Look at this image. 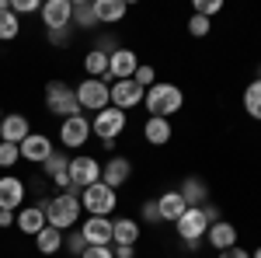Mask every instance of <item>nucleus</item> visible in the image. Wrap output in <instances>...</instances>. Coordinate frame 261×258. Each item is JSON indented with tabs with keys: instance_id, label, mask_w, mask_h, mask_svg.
Listing matches in <instances>:
<instances>
[{
	"instance_id": "46",
	"label": "nucleus",
	"mask_w": 261,
	"mask_h": 258,
	"mask_svg": "<svg viewBox=\"0 0 261 258\" xmlns=\"http://www.w3.org/2000/svg\"><path fill=\"white\" fill-rule=\"evenodd\" d=\"M251 258H261V248H258V251H251Z\"/></svg>"
},
{
	"instance_id": "39",
	"label": "nucleus",
	"mask_w": 261,
	"mask_h": 258,
	"mask_svg": "<svg viewBox=\"0 0 261 258\" xmlns=\"http://www.w3.org/2000/svg\"><path fill=\"white\" fill-rule=\"evenodd\" d=\"M81 258H115V251H112V244H98V248H84Z\"/></svg>"
},
{
	"instance_id": "10",
	"label": "nucleus",
	"mask_w": 261,
	"mask_h": 258,
	"mask_svg": "<svg viewBox=\"0 0 261 258\" xmlns=\"http://www.w3.org/2000/svg\"><path fill=\"white\" fill-rule=\"evenodd\" d=\"M136 66H140V56L133 53V49H125V45H119L112 56H108V74H105V84L112 87L115 80H129L133 74H136Z\"/></svg>"
},
{
	"instance_id": "15",
	"label": "nucleus",
	"mask_w": 261,
	"mask_h": 258,
	"mask_svg": "<svg viewBox=\"0 0 261 258\" xmlns=\"http://www.w3.org/2000/svg\"><path fill=\"white\" fill-rule=\"evenodd\" d=\"M28 136H32L28 119H24L21 112H7V115H4V122H0V143H14V147H21Z\"/></svg>"
},
{
	"instance_id": "36",
	"label": "nucleus",
	"mask_w": 261,
	"mask_h": 258,
	"mask_svg": "<svg viewBox=\"0 0 261 258\" xmlns=\"http://www.w3.org/2000/svg\"><path fill=\"white\" fill-rule=\"evenodd\" d=\"M11 11H14L18 18H21V14H39L42 4H39V0H11Z\"/></svg>"
},
{
	"instance_id": "29",
	"label": "nucleus",
	"mask_w": 261,
	"mask_h": 258,
	"mask_svg": "<svg viewBox=\"0 0 261 258\" xmlns=\"http://www.w3.org/2000/svg\"><path fill=\"white\" fill-rule=\"evenodd\" d=\"M84 74H87V77H94V80H101L105 74H108V56L98 53V49H91V53L84 56Z\"/></svg>"
},
{
	"instance_id": "16",
	"label": "nucleus",
	"mask_w": 261,
	"mask_h": 258,
	"mask_svg": "<svg viewBox=\"0 0 261 258\" xmlns=\"http://www.w3.org/2000/svg\"><path fill=\"white\" fill-rule=\"evenodd\" d=\"M143 95H146V91H143L133 77H129V80H115V84H112V105L122 108V112L136 108V105L143 101Z\"/></svg>"
},
{
	"instance_id": "8",
	"label": "nucleus",
	"mask_w": 261,
	"mask_h": 258,
	"mask_svg": "<svg viewBox=\"0 0 261 258\" xmlns=\"http://www.w3.org/2000/svg\"><path fill=\"white\" fill-rule=\"evenodd\" d=\"M91 136H94V133H91V119H87L84 112L60 122V143L66 147V150H81Z\"/></svg>"
},
{
	"instance_id": "27",
	"label": "nucleus",
	"mask_w": 261,
	"mask_h": 258,
	"mask_svg": "<svg viewBox=\"0 0 261 258\" xmlns=\"http://www.w3.org/2000/svg\"><path fill=\"white\" fill-rule=\"evenodd\" d=\"M244 112L254 122H261V77H254L244 87Z\"/></svg>"
},
{
	"instance_id": "31",
	"label": "nucleus",
	"mask_w": 261,
	"mask_h": 258,
	"mask_svg": "<svg viewBox=\"0 0 261 258\" xmlns=\"http://www.w3.org/2000/svg\"><path fill=\"white\" fill-rule=\"evenodd\" d=\"M209 32H213L209 18H202V14H192V18H188V35H192V39H205Z\"/></svg>"
},
{
	"instance_id": "44",
	"label": "nucleus",
	"mask_w": 261,
	"mask_h": 258,
	"mask_svg": "<svg viewBox=\"0 0 261 258\" xmlns=\"http://www.w3.org/2000/svg\"><path fill=\"white\" fill-rule=\"evenodd\" d=\"M0 227H14V213L11 209H0Z\"/></svg>"
},
{
	"instance_id": "3",
	"label": "nucleus",
	"mask_w": 261,
	"mask_h": 258,
	"mask_svg": "<svg viewBox=\"0 0 261 258\" xmlns=\"http://www.w3.org/2000/svg\"><path fill=\"white\" fill-rule=\"evenodd\" d=\"M42 98H45V112H49V115H56V119L81 115V101H77V91H73L66 80H49Z\"/></svg>"
},
{
	"instance_id": "25",
	"label": "nucleus",
	"mask_w": 261,
	"mask_h": 258,
	"mask_svg": "<svg viewBox=\"0 0 261 258\" xmlns=\"http://www.w3.org/2000/svg\"><path fill=\"white\" fill-rule=\"evenodd\" d=\"M136 241H140V223L133 217L112 220V244H136Z\"/></svg>"
},
{
	"instance_id": "9",
	"label": "nucleus",
	"mask_w": 261,
	"mask_h": 258,
	"mask_svg": "<svg viewBox=\"0 0 261 258\" xmlns=\"http://www.w3.org/2000/svg\"><path fill=\"white\" fill-rule=\"evenodd\" d=\"M101 181V160L91 157V154H77V157H70V185L73 189H87V185H94Z\"/></svg>"
},
{
	"instance_id": "47",
	"label": "nucleus",
	"mask_w": 261,
	"mask_h": 258,
	"mask_svg": "<svg viewBox=\"0 0 261 258\" xmlns=\"http://www.w3.org/2000/svg\"><path fill=\"white\" fill-rule=\"evenodd\" d=\"M0 122H4V108H0Z\"/></svg>"
},
{
	"instance_id": "4",
	"label": "nucleus",
	"mask_w": 261,
	"mask_h": 258,
	"mask_svg": "<svg viewBox=\"0 0 261 258\" xmlns=\"http://www.w3.org/2000/svg\"><path fill=\"white\" fill-rule=\"evenodd\" d=\"M125 126H129V115L122 112V108H115V105H108V108H101L98 115L91 119V133L112 150L115 147V139L125 133Z\"/></svg>"
},
{
	"instance_id": "1",
	"label": "nucleus",
	"mask_w": 261,
	"mask_h": 258,
	"mask_svg": "<svg viewBox=\"0 0 261 258\" xmlns=\"http://www.w3.org/2000/svg\"><path fill=\"white\" fill-rule=\"evenodd\" d=\"M45 223L49 227H56V230H73L77 223H81V189H66V192H53V196L45 199Z\"/></svg>"
},
{
	"instance_id": "35",
	"label": "nucleus",
	"mask_w": 261,
	"mask_h": 258,
	"mask_svg": "<svg viewBox=\"0 0 261 258\" xmlns=\"http://www.w3.org/2000/svg\"><path fill=\"white\" fill-rule=\"evenodd\" d=\"M21 160V150L14 143H0V168H14Z\"/></svg>"
},
{
	"instance_id": "12",
	"label": "nucleus",
	"mask_w": 261,
	"mask_h": 258,
	"mask_svg": "<svg viewBox=\"0 0 261 258\" xmlns=\"http://www.w3.org/2000/svg\"><path fill=\"white\" fill-rule=\"evenodd\" d=\"M133 178V160L122 157V154H112V157L101 164V181L108 185V189H119L125 181Z\"/></svg>"
},
{
	"instance_id": "45",
	"label": "nucleus",
	"mask_w": 261,
	"mask_h": 258,
	"mask_svg": "<svg viewBox=\"0 0 261 258\" xmlns=\"http://www.w3.org/2000/svg\"><path fill=\"white\" fill-rule=\"evenodd\" d=\"M7 7H11V0H0V14H4V11H7Z\"/></svg>"
},
{
	"instance_id": "38",
	"label": "nucleus",
	"mask_w": 261,
	"mask_h": 258,
	"mask_svg": "<svg viewBox=\"0 0 261 258\" xmlns=\"http://www.w3.org/2000/svg\"><path fill=\"white\" fill-rule=\"evenodd\" d=\"M98 53H105V56H112L115 49H119V39L112 35V32H105V35H98V45H94Z\"/></svg>"
},
{
	"instance_id": "37",
	"label": "nucleus",
	"mask_w": 261,
	"mask_h": 258,
	"mask_svg": "<svg viewBox=\"0 0 261 258\" xmlns=\"http://www.w3.org/2000/svg\"><path fill=\"white\" fill-rule=\"evenodd\" d=\"M216 11H223V4H220V0H195V11H192V14H202V18H213Z\"/></svg>"
},
{
	"instance_id": "28",
	"label": "nucleus",
	"mask_w": 261,
	"mask_h": 258,
	"mask_svg": "<svg viewBox=\"0 0 261 258\" xmlns=\"http://www.w3.org/2000/svg\"><path fill=\"white\" fill-rule=\"evenodd\" d=\"M73 28H84V32L98 28V18H94V7H91L87 0H73Z\"/></svg>"
},
{
	"instance_id": "14",
	"label": "nucleus",
	"mask_w": 261,
	"mask_h": 258,
	"mask_svg": "<svg viewBox=\"0 0 261 258\" xmlns=\"http://www.w3.org/2000/svg\"><path fill=\"white\" fill-rule=\"evenodd\" d=\"M24 181L18 175H0V209H11V213H18L21 206H24Z\"/></svg>"
},
{
	"instance_id": "34",
	"label": "nucleus",
	"mask_w": 261,
	"mask_h": 258,
	"mask_svg": "<svg viewBox=\"0 0 261 258\" xmlns=\"http://www.w3.org/2000/svg\"><path fill=\"white\" fill-rule=\"evenodd\" d=\"M140 217H143V223H150V227H157V223H164L161 220V209H157V199H146L140 206Z\"/></svg>"
},
{
	"instance_id": "40",
	"label": "nucleus",
	"mask_w": 261,
	"mask_h": 258,
	"mask_svg": "<svg viewBox=\"0 0 261 258\" xmlns=\"http://www.w3.org/2000/svg\"><path fill=\"white\" fill-rule=\"evenodd\" d=\"M45 35H49V42H53V45H66V42H70V28H60V32H45Z\"/></svg>"
},
{
	"instance_id": "2",
	"label": "nucleus",
	"mask_w": 261,
	"mask_h": 258,
	"mask_svg": "<svg viewBox=\"0 0 261 258\" xmlns=\"http://www.w3.org/2000/svg\"><path fill=\"white\" fill-rule=\"evenodd\" d=\"M143 105H146L150 115H157V119H171V115H178L181 108H185V91H181L178 84H167V80H164V84L146 87Z\"/></svg>"
},
{
	"instance_id": "20",
	"label": "nucleus",
	"mask_w": 261,
	"mask_h": 258,
	"mask_svg": "<svg viewBox=\"0 0 261 258\" xmlns=\"http://www.w3.org/2000/svg\"><path fill=\"white\" fill-rule=\"evenodd\" d=\"M91 7H94L98 25H119L129 14V4L125 0H91Z\"/></svg>"
},
{
	"instance_id": "11",
	"label": "nucleus",
	"mask_w": 261,
	"mask_h": 258,
	"mask_svg": "<svg viewBox=\"0 0 261 258\" xmlns=\"http://www.w3.org/2000/svg\"><path fill=\"white\" fill-rule=\"evenodd\" d=\"M39 14H42V25H45V32L73 28V0H45Z\"/></svg>"
},
{
	"instance_id": "43",
	"label": "nucleus",
	"mask_w": 261,
	"mask_h": 258,
	"mask_svg": "<svg viewBox=\"0 0 261 258\" xmlns=\"http://www.w3.org/2000/svg\"><path fill=\"white\" fill-rule=\"evenodd\" d=\"M216 258H251V251H244L241 244H237V248H226V251H220Z\"/></svg>"
},
{
	"instance_id": "41",
	"label": "nucleus",
	"mask_w": 261,
	"mask_h": 258,
	"mask_svg": "<svg viewBox=\"0 0 261 258\" xmlns=\"http://www.w3.org/2000/svg\"><path fill=\"white\" fill-rule=\"evenodd\" d=\"M199 209L205 213V220H209V223H220V220H223V213L213 206V202H205V206H199Z\"/></svg>"
},
{
	"instance_id": "18",
	"label": "nucleus",
	"mask_w": 261,
	"mask_h": 258,
	"mask_svg": "<svg viewBox=\"0 0 261 258\" xmlns=\"http://www.w3.org/2000/svg\"><path fill=\"white\" fill-rule=\"evenodd\" d=\"M81 234H84V241H87V248L112 244V217H87L81 223Z\"/></svg>"
},
{
	"instance_id": "23",
	"label": "nucleus",
	"mask_w": 261,
	"mask_h": 258,
	"mask_svg": "<svg viewBox=\"0 0 261 258\" xmlns=\"http://www.w3.org/2000/svg\"><path fill=\"white\" fill-rule=\"evenodd\" d=\"M157 209H161V220L164 223H174V220L188 209V202L181 199L178 189H171V192H164V196H157Z\"/></svg>"
},
{
	"instance_id": "5",
	"label": "nucleus",
	"mask_w": 261,
	"mask_h": 258,
	"mask_svg": "<svg viewBox=\"0 0 261 258\" xmlns=\"http://www.w3.org/2000/svg\"><path fill=\"white\" fill-rule=\"evenodd\" d=\"M115 206H119V196L105 181H94L81 192V209H87V217H112Z\"/></svg>"
},
{
	"instance_id": "19",
	"label": "nucleus",
	"mask_w": 261,
	"mask_h": 258,
	"mask_svg": "<svg viewBox=\"0 0 261 258\" xmlns=\"http://www.w3.org/2000/svg\"><path fill=\"white\" fill-rule=\"evenodd\" d=\"M205 241L213 251H226V248H237V227L230 220H220V223H209L205 230Z\"/></svg>"
},
{
	"instance_id": "17",
	"label": "nucleus",
	"mask_w": 261,
	"mask_h": 258,
	"mask_svg": "<svg viewBox=\"0 0 261 258\" xmlns=\"http://www.w3.org/2000/svg\"><path fill=\"white\" fill-rule=\"evenodd\" d=\"M14 227H18L24 238H35L39 230L49 227V223H45V209H42L39 202H35V206H21L18 213H14Z\"/></svg>"
},
{
	"instance_id": "32",
	"label": "nucleus",
	"mask_w": 261,
	"mask_h": 258,
	"mask_svg": "<svg viewBox=\"0 0 261 258\" xmlns=\"http://www.w3.org/2000/svg\"><path fill=\"white\" fill-rule=\"evenodd\" d=\"M63 248H66L70 255H77V258H81V255H84V248H87V241H84L81 230H70V234L63 238Z\"/></svg>"
},
{
	"instance_id": "6",
	"label": "nucleus",
	"mask_w": 261,
	"mask_h": 258,
	"mask_svg": "<svg viewBox=\"0 0 261 258\" xmlns=\"http://www.w3.org/2000/svg\"><path fill=\"white\" fill-rule=\"evenodd\" d=\"M73 91H77V101H81V112H94V115H98L101 108H108V105H112V87H108L105 80L84 77Z\"/></svg>"
},
{
	"instance_id": "42",
	"label": "nucleus",
	"mask_w": 261,
	"mask_h": 258,
	"mask_svg": "<svg viewBox=\"0 0 261 258\" xmlns=\"http://www.w3.org/2000/svg\"><path fill=\"white\" fill-rule=\"evenodd\" d=\"M115 258H136V244H115Z\"/></svg>"
},
{
	"instance_id": "7",
	"label": "nucleus",
	"mask_w": 261,
	"mask_h": 258,
	"mask_svg": "<svg viewBox=\"0 0 261 258\" xmlns=\"http://www.w3.org/2000/svg\"><path fill=\"white\" fill-rule=\"evenodd\" d=\"M174 230H178L181 244H202L205 241V230H209V220L199 206H188L178 220H174Z\"/></svg>"
},
{
	"instance_id": "24",
	"label": "nucleus",
	"mask_w": 261,
	"mask_h": 258,
	"mask_svg": "<svg viewBox=\"0 0 261 258\" xmlns=\"http://www.w3.org/2000/svg\"><path fill=\"white\" fill-rule=\"evenodd\" d=\"M178 192H181V199L188 202V206H205L209 202V185L202 178H195V175H188V178L178 185Z\"/></svg>"
},
{
	"instance_id": "33",
	"label": "nucleus",
	"mask_w": 261,
	"mask_h": 258,
	"mask_svg": "<svg viewBox=\"0 0 261 258\" xmlns=\"http://www.w3.org/2000/svg\"><path fill=\"white\" fill-rule=\"evenodd\" d=\"M133 80L146 91V87H153V84H157V70H153V66H146V63H140V66H136V74H133Z\"/></svg>"
},
{
	"instance_id": "26",
	"label": "nucleus",
	"mask_w": 261,
	"mask_h": 258,
	"mask_svg": "<svg viewBox=\"0 0 261 258\" xmlns=\"http://www.w3.org/2000/svg\"><path fill=\"white\" fill-rule=\"evenodd\" d=\"M63 230H56V227H45V230H39L35 234V248H39L45 258H56V251H63Z\"/></svg>"
},
{
	"instance_id": "13",
	"label": "nucleus",
	"mask_w": 261,
	"mask_h": 258,
	"mask_svg": "<svg viewBox=\"0 0 261 258\" xmlns=\"http://www.w3.org/2000/svg\"><path fill=\"white\" fill-rule=\"evenodd\" d=\"M18 150H21V160H28V164H45V160L56 154L53 139L45 136V133H32V136L24 139Z\"/></svg>"
},
{
	"instance_id": "21",
	"label": "nucleus",
	"mask_w": 261,
	"mask_h": 258,
	"mask_svg": "<svg viewBox=\"0 0 261 258\" xmlns=\"http://www.w3.org/2000/svg\"><path fill=\"white\" fill-rule=\"evenodd\" d=\"M42 171H45V178L53 181L56 189H63V192L70 189V157L66 154H53V157L42 164Z\"/></svg>"
},
{
	"instance_id": "30",
	"label": "nucleus",
	"mask_w": 261,
	"mask_h": 258,
	"mask_svg": "<svg viewBox=\"0 0 261 258\" xmlns=\"http://www.w3.org/2000/svg\"><path fill=\"white\" fill-rule=\"evenodd\" d=\"M21 35V18L7 7L4 14H0V42H14Z\"/></svg>"
},
{
	"instance_id": "22",
	"label": "nucleus",
	"mask_w": 261,
	"mask_h": 258,
	"mask_svg": "<svg viewBox=\"0 0 261 258\" xmlns=\"http://www.w3.org/2000/svg\"><path fill=\"white\" fill-rule=\"evenodd\" d=\"M171 136H174L171 119H157V115H150V119L143 122V139H146L150 147H164V143H171Z\"/></svg>"
}]
</instances>
